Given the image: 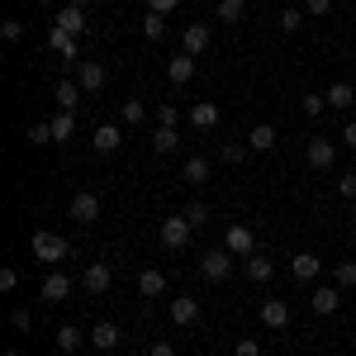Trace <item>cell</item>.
<instances>
[{
    "mask_svg": "<svg viewBox=\"0 0 356 356\" xmlns=\"http://www.w3.org/2000/svg\"><path fill=\"white\" fill-rule=\"evenodd\" d=\"M186 119H191V129H195V134H214V129L223 124V110L214 105V100H195Z\"/></svg>",
    "mask_w": 356,
    "mask_h": 356,
    "instance_id": "cell-5",
    "label": "cell"
},
{
    "mask_svg": "<svg viewBox=\"0 0 356 356\" xmlns=\"http://www.w3.org/2000/svg\"><path fill=\"white\" fill-rule=\"evenodd\" d=\"M90 347H95V352H114V347H119V328L100 318V323L90 328Z\"/></svg>",
    "mask_w": 356,
    "mask_h": 356,
    "instance_id": "cell-22",
    "label": "cell"
},
{
    "mask_svg": "<svg viewBox=\"0 0 356 356\" xmlns=\"http://www.w3.org/2000/svg\"><path fill=\"white\" fill-rule=\"evenodd\" d=\"M332 10V0H304V15H314V19H323Z\"/></svg>",
    "mask_w": 356,
    "mask_h": 356,
    "instance_id": "cell-41",
    "label": "cell"
},
{
    "mask_svg": "<svg viewBox=\"0 0 356 356\" xmlns=\"http://www.w3.org/2000/svg\"><path fill=\"white\" fill-rule=\"evenodd\" d=\"M300 110L309 114V119H318V114L328 110V100H323V95H304V100H300Z\"/></svg>",
    "mask_w": 356,
    "mask_h": 356,
    "instance_id": "cell-37",
    "label": "cell"
},
{
    "mask_svg": "<svg viewBox=\"0 0 356 356\" xmlns=\"http://www.w3.org/2000/svg\"><path fill=\"white\" fill-rule=\"evenodd\" d=\"M176 147H181V134H176V129H162V124H157V134H152V152L171 157Z\"/></svg>",
    "mask_w": 356,
    "mask_h": 356,
    "instance_id": "cell-28",
    "label": "cell"
},
{
    "mask_svg": "<svg viewBox=\"0 0 356 356\" xmlns=\"http://www.w3.org/2000/svg\"><path fill=\"white\" fill-rule=\"evenodd\" d=\"M171 323H176V328H195V323H200V300H195V295H176V300H171Z\"/></svg>",
    "mask_w": 356,
    "mask_h": 356,
    "instance_id": "cell-11",
    "label": "cell"
},
{
    "mask_svg": "<svg viewBox=\"0 0 356 356\" xmlns=\"http://www.w3.org/2000/svg\"><path fill=\"white\" fill-rule=\"evenodd\" d=\"M223 247H228L233 257H257V233H252L247 223H228V233H223Z\"/></svg>",
    "mask_w": 356,
    "mask_h": 356,
    "instance_id": "cell-7",
    "label": "cell"
},
{
    "mask_svg": "<svg viewBox=\"0 0 356 356\" xmlns=\"http://www.w3.org/2000/svg\"><path fill=\"white\" fill-rule=\"evenodd\" d=\"M105 81H110V72H105V62H76V86H81L86 95H95V90H105Z\"/></svg>",
    "mask_w": 356,
    "mask_h": 356,
    "instance_id": "cell-8",
    "label": "cell"
},
{
    "mask_svg": "<svg viewBox=\"0 0 356 356\" xmlns=\"http://www.w3.org/2000/svg\"><path fill=\"white\" fill-rule=\"evenodd\" d=\"M38 5H53V0H38Z\"/></svg>",
    "mask_w": 356,
    "mask_h": 356,
    "instance_id": "cell-51",
    "label": "cell"
},
{
    "mask_svg": "<svg viewBox=\"0 0 356 356\" xmlns=\"http://www.w3.org/2000/svg\"><path fill=\"white\" fill-rule=\"evenodd\" d=\"M247 5L243 0H219V24H243Z\"/></svg>",
    "mask_w": 356,
    "mask_h": 356,
    "instance_id": "cell-31",
    "label": "cell"
},
{
    "mask_svg": "<svg viewBox=\"0 0 356 356\" xmlns=\"http://www.w3.org/2000/svg\"><path fill=\"white\" fill-rule=\"evenodd\" d=\"M29 143H53V124H33L29 129Z\"/></svg>",
    "mask_w": 356,
    "mask_h": 356,
    "instance_id": "cell-43",
    "label": "cell"
},
{
    "mask_svg": "<svg viewBox=\"0 0 356 356\" xmlns=\"http://www.w3.org/2000/svg\"><path fill=\"white\" fill-rule=\"evenodd\" d=\"M337 285H342V290H356V261H342V266H337Z\"/></svg>",
    "mask_w": 356,
    "mask_h": 356,
    "instance_id": "cell-39",
    "label": "cell"
},
{
    "mask_svg": "<svg viewBox=\"0 0 356 356\" xmlns=\"http://www.w3.org/2000/svg\"><path fill=\"white\" fill-rule=\"evenodd\" d=\"M243 157H247V147H243V143H223V147H219V162H228V166H238Z\"/></svg>",
    "mask_w": 356,
    "mask_h": 356,
    "instance_id": "cell-34",
    "label": "cell"
},
{
    "mask_svg": "<svg viewBox=\"0 0 356 356\" xmlns=\"http://www.w3.org/2000/svg\"><path fill=\"white\" fill-rule=\"evenodd\" d=\"M233 356H261V342H257V337H243V342H238V352Z\"/></svg>",
    "mask_w": 356,
    "mask_h": 356,
    "instance_id": "cell-44",
    "label": "cell"
},
{
    "mask_svg": "<svg viewBox=\"0 0 356 356\" xmlns=\"http://www.w3.org/2000/svg\"><path fill=\"white\" fill-rule=\"evenodd\" d=\"M29 252H33V257H38L43 266H62V261L72 257V243H67L62 233H48V228H43V233H33Z\"/></svg>",
    "mask_w": 356,
    "mask_h": 356,
    "instance_id": "cell-1",
    "label": "cell"
},
{
    "mask_svg": "<svg viewBox=\"0 0 356 356\" xmlns=\"http://www.w3.org/2000/svg\"><path fill=\"white\" fill-rule=\"evenodd\" d=\"M143 119H147V105H143V100H124V105H119V124H129V129H138V124H143Z\"/></svg>",
    "mask_w": 356,
    "mask_h": 356,
    "instance_id": "cell-29",
    "label": "cell"
},
{
    "mask_svg": "<svg viewBox=\"0 0 356 356\" xmlns=\"http://www.w3.org/2000/svg\"><path fill=\"white\" fill-rule=\"evenodd\" d=\"M81 285H86V295H105V290L114 285V271L105 266V261H90L86 275H81Z\"/></svg>",
    "mask_w": 356,
    "mask_h": 356,
    "instance_id": "cell-12",
    "label": "cell"
},
{
    "mask_svg": "<svg viewBox=\"0 0 356 356\" xmlns=\"http://www.w3.org/2000/svg\"><path fill=\"white\" fill-rule=\"evenodd\" d=\"M0 38H5V43H19V38H24V19H5V24H0Z\"/></svg>",
    "mask_w": 356,
    "mask_h": 356,
    "instance_id": "cell-36",
    "label": "cell"
},
{
    "mask_svg": "<svg viewBox=\"0 0 356 356\" xmlns=\"http://www.w3.org/2000/svg\"><path fill=\"white\" fill-rule=\"evenodd\" d=\"M0 356H24V352H15V347H5V352H0Z\"/></svg>",
    "mask_w": 356,
    "mask_h": 356,
    "instance_id": "cell-49",
    "label": "cell"
},
{
    "mask_svg": "<svg viewBox=\"0 0 356 356\" xmlns=\"http://www.w3.org/2000/svg\"><path fill=\"white\" fill-rule=\"evenodd\" d=\"M228 271H233V252H228V247H209V252L200 257V275H204V280H228Z\"/></svg>",
    "mask_w": 356,
    "mask_h": 356,
    "instance_id": "cell-4",
    "label": "cell"
},
{
    "mask_svg": "<svg viewBox=\"0 0 356 356\" xmlns=\"http://www.w3.org/2000/svg\"><path fill=\"white\" fill-rule=\"evenodd\" d=\"M100 209H105V200H100L95 191H81V195H72V204H67V219H76V223H86V228H90V223L100 219Z\"/></svg>",
    "mask_w": 356,
    "mask_h": 356,
    "instance_id": "cell-3",
    "label": "cell"
},
{
    "mask_svg": "<svg viewBox=\"0 0 356 356\" xmlns=\"http://www.w3.org/2000/svg\"><path fill=\"white\" fill-rule=\"evenodd\" d=\"M53 342H57V352H67V356H72L76 347H81V342H90V332H81L76 323H62V328L53 332Z\"/></svg>",
    "mask_w": 356,
    "mask_h": 356,
    "instance_id": "cell-18",
    "label": "cell"
},
{
    "mask_svg": "<svg viewBox=\"0 0 356 356\" xmlns=\"http://www.w3.org/2000/svg\"><path fill=\"white\" fill-rule=\"evenodd\" d=\"M57 29H67L72 38H81L86 33V5L81 0H67V5H57V19H53Z\"/></svg>",
    "mask_w": 356,
    "mask_h": 356,
    "instance_id": "cell-10",
    "label": "cell"
},
{
    "mask_svg": "<svg viewBox=\"0 0 356 356\" xmlns=\"http://www.w3.org/2000/svg\"><path fill=\"white\" fill-rule=\"evenodd\" d=\"M209 171H214V166L204 162V157H186V166H181V181H186V186H204V181H209Z\"/></svg>",
    "mask_w": 356,
    "mask_h": 356,
    "instance_id": "cell-25",
    "label": "cell"
},
{
    "mask_svg": "<svg viewBox=\"0 0 356 356\" xmlns=\"http://www.w3.org/2000/svg\"><path fill=\"white\" fill-rule=\"evenodd\" d=\"M157 238H162L166 252H186V247H191V238H195V223L186 219V214H171V219H162Z\"/></svg>",
    "mask_w": 356,
    "mask_h": 356,
    "instance_id": "cell-2",
    "label": "cell"
},
{
    "mask_svg": "<svg viewBox=\"0 0 356 356\" xmlns=\"http://www.w3.org/2000/svg\"><path fill=\"white\" fill-rule=\"evenodd\" d=\"M10 323H15V328H33V314H29V309H15Z\"/></svg>",
    "mask_w": 356,
    "mask_h": 356,
    "instance_id": "cell-45",
    "label": "cell"
},
{
    "mask_svg": "<svg viewBox=\"0 0 356 356\" xmlns=\"http://www.w3.org/2000/svg\"><path fill=\"white\" fill-rule=\"evenodd\" d=\"M247 275H252L257 285H271V275H275V261H271V257H261V252H257V257H247Z\"/></svg>",
    "mask_w": 356,
    "mask_h": 356,
    "instance_id": "cell-26",
    "label": "cell"
},
{
    "mask_svg": "<svg viewBox=\"0 0 356 356\" xmlns=\"http://www.w3.org/2000/svg\"><path fill=\"white\" fill-rule=\"evenodd\" d=\"M337 195H342V200H356V171H342V176H337Z\"/></svg>",
    "mask_w": 356,
    "mask_h": 356,
    "instance_id": "cell-40",
    "label": "cell"
},
{
    "mask_svg": "<svg viewBox=\"0 0 356 356\" xmlns=\"http://www.w3.org/2000/svg\"><path fill=\"white\" fill-rule=\"evenodd\" d=\"M48 124H53V143H72V134H76V119H72V110H57Z\"/></svg>",
    "mask_w": 356,
    "mask_h": 356,
    "instance_id": "cell-27",
    "label": "cell"
},
{
    "mask_svg": "<svg viewBox=\"0 0 356 356\" xmlns=\"http://www.w3.org/2000/svg\"><path fill=\"white\" fill-rule=\"evenodd\" d=\"M309 304H314V314H323V318L337 314V309H342V285H318V290L309 295Z\"/></svg>",
    "mask_w": 356,
    "mask_h": 356,
    "instance_id": "cell-14",
    "label": "cell"
},
{
    "mask_svg": "<svg viewBox=\"0 0 356 356\" xmlns=\"http://www.w3.org/2000/svg\"><path fill=\"white\" fill-rule=\"evenodd\" d=\"M304 157H309L314 171H332V162H337V143H332V138H309Z\"/></svg>",
    "mask_w": 356,
    "mask_h": 356,
    "instance_id": "cell-9",
    "label": "cell"
},
{
    "mask_svg": "<svg viewBox=\"0 0 356 356\" xmlns=\"http://www.w3.org/2000/svg\"><path fill=\"white\" fill-rule=\"evenodd\" d=\"M181 214H186V219H191L195 228H204V223H209V204H200V200H195V204H186Z\"/></svg>",
    "mask_w": 356,
    "mask_h": 356,
    "instance_id": "cell-35",
    "label": "cell"
},
{
    "mask_svg": "<svg viewBox=\"0 0 356 356\" xmlns=\"http://www.w3.org/2000/svg\"><path fill=\"white\" fill-rule=\"evenodd\" d=\"M53 100L62 105V110H76V100H81V86H76V81H57V86H53Z\"/></svg>",
    "mask_w": 356,
    "mask_h": 356,
    "instance_id": "cell-30",
    "label": "cell"
},
{
    "mask_svg": "<svg viewBox=\"0 0 356 356\" xmlns=\"http://www.w3.org/2000/svg\"><path fill=\"white\" fill-rule=\"evenodd\" d=\"M247 147H252V152H271V147H275V124H252Z\"/></svg>",
    "mask_w": 356,
    "mask_h": 356,
    "instance_id": "cell-24",
    "label": "cell"
},
{
    "mask_svg": "<svg viewBox=\"0 0 356 356\" xmlns=\"http://www.w3.org/2000/svg\"><path fill=\"white\" fill-rule=\"evenodd\" d=\"M280 29H285V33H300V29H304V10H295V5L280 10Z\"/></svg>",
    "mask_w": 356,
    "mask_h": 356,
    "instance_id": "cell-33",
    "label": "cell"
},
{
    "mask_svg": "<svg viewBox=\"0 0 356 356\" xmlns=\"http://www.w3.org/2000/svg\"><path fill=\"white\" fill-rule=\"evenodd\" d=\"M157 124H162V129H176V124H181V110H176V105H157Z\"/></svg>",
    "mask_w": 356,
    "mask_h": 356,
    "instance_id": "cell-38",
    "label": "cell"
},
{
    "mask_svg": "<svg viewBox=\"0 0 356 356\" xmlns=\"http://www.w3.org/2000/svg\"><path fill=\"white\" fill-rule=\"evenodd\" d=\"M290 271H295V280H318V271H323V257H314V252H300V257L290 261Z\"/></svg>",
    "mask_w": 356,
    "mask_h": 356,
    "instance_id": "cell-20",
    "label": "cell"
},
{
    "mask_svg": "<svg viewBox=\"0 0 356 356\" xmlns=\"http://www.w3.org/2000/svg\"><path fill=\"white\" fill-rule=\"evenodd\" d=\"M323 100H328L332 110H352V105H356V90H352V81H332L328 90H323Z\"/></svg>",
    "mask_w": 356,
    "mask_h": 356,
    "instance_id": "cell-21",
    "label": "cell"
},
{
    "mask_svg": "<svg viewBox=\"0 0 356 356\" xmlns=\"http://www.w3.org/2000/svg\"><path fill=\"white\" fill-rule=\"evenodd\" d=\"M147 356H176V347H171V342H152V347H147Z\"/></svg>",
    "mask_w": 356,
    "mask_h": 356,
    "instance_id": "cell-48",
    "label": "cell"
},
{
    "mask_svg": "<svg viewBox=\"0 0 356 356\" xmlns=\"http://www.w3.org/2000/svg\"><path fill=\"white\" fill-rule=\"evenodd\" d=\"M261 323L275 328V332L290 328V304H285V300H266V304H261Z\"/></svg>",
    "mask_w": 356,
    "mask_h": 356,
    "instance_id": "cell-19",
    "label": "cell"
},
{
    "mask_svg": "<svg viewBox=\"0 0 356 356\" xmlns=\"http://www.w3.org/2000/svg\"><path fill=\"white\" fill-rule=\"evenodd\" d=\"M352 243H356V219H352Z\"/></svg>",
    "mask_w": 356,
    "mask_h": 356,
    "instance_id": "cell-50",
    "label": "cell"
},
{
    "mask_svg": "<svg viewBox=\"0 0 356 356\" xmlns=\"http://www.w3.org/2000/svg\"><path fill=\"white\" fill-rule=\"evenodd\" d=\"M204 48H209V29H204V24H186V29H181V53L200 57Z\"/></svg>",
    "mask_w": 356,
    "mask_h": 356,
    "instance_id": "cell-17",
    "label": "cell"
},
{
    "mask_svg": "<svg viewBox=\"0 0 356 356\" xmlns=\"http://www.w3.org/2000/svg\"><path fill=\"white\" fill-rule=\"evenodd\" d=\"M176 5H181V0H147V10H157V15H171Z\"/></svg>",
    "mask_w": 356,
    "mask_h": 356,
    "instance_id": "cell-47",
    "label": "cell"
},
{
    "mask_svg": "<svg viewBox=\"0 0 356 356\" xmlns=\"http://www.w3.org/2000/svg\"><path fill=\"white\" fill-rule=\"evenodd\" d=\"M38 295H43V304H62L67 295H72V275L67 271H48V280H43Z\"/></svg>",
    "mask_w": 356,
    "mask_h": 356,
    "instance_id": "cell-15",
    "label": "cell"
},
{
    "mask_svg": "<svg viewBox=\"0 0 356 356\" xmlns=\"http://www.w3.org/2000/svg\"><path fill=\"white\" fill-rule=\"evenodd\" d=\"M15 285H19V271H15V266H0V290H5V295H10V290H15Z\"/></svg>",
    "mask_w": 356,
    "mask_h": 356,
    "instance_id": "cell-42",
    "label": "cell"
},
{
    "mask_svg": "<svg viewBox=\"0 0 356 356\" xmlns=\"http://www.w3.org/2000/svg\"><path fill=\"white\" fill-rule=\"evenodd\" d=\"M162 33H166V15H157V10H147V15H143V38H152V43H157Z\"/></svg>",
    "mask_w": 356,
    "mask_h": 356,
    "instance_id": "cell-32",
    "label": "cell"
},
{
    "mask_svg": "<svg viewBox=\"0 0 356 356\" xmlns=\"http://www.w3.org/2000/svg\"><path fill=\"white\" fill-rule=\"evenodd\" d=\"M342 147H352V152H356V119H347V129H342Z\"/></svg>",
    "mask_w": 356,
    "mask_h": 356,
    "instance_id": "cell-46",
    "label": "cell"
},
{
    "mask_svg": "<svg viewBox=\"0 0 356 356\" xmlns=\"http://www.w3.org/2000/svg\"><path fill=\"white\" fill-rule=\"evenodd\" d=\"M48 48H53L57 57H62V62H67V67H76V62H86L81 57V43H76V38H72V33H67V29H48Z\"/></svg>",
    "mask_w": 356,
    "mask_h": 356,
    "instance_id": "cell-6",
    "label": "cell"
},
{
    "mask_svg": "<svg viewBox=\"0 0 356 356\" xmlns=\"http://www.w3.org/2000/svg\"><path fill=\"white\" fill-rule=\"evenodd\" d=\"M138 295H143V300H162L166 295V275L157 271V266H143V271H138Z\"/></svg>",
    "mask_w": 356,
    "mask_h": 356,
    "instance_id": "cell-16",
    "label": "cell"
},
{
    "mask_svg": "<svg viewBox=\"0 0 356 356\" xmlns=\"http://www.w3.org/2000/svg\"><path fill=\"white\" fill-rule=\"evenodd\" d=\"M166 76H171L176 86H186V81L195 76V57H191V53H176L171 62H166Z\"/></svg>",
    "mask_w": 356,
    "mask_h": 356,
    "instance_id": "cell-23",
    "label": "cell"
},
{
    "mask_svg": "<svg viewBox=\"0 0 356 356\" xmlns=\"http://www.w3.org/2000/svg\"><path fill=\"white\" fill-rule=\"evenodd\" d=\"M90 147H95L100 157H110V152H119V147H124V134H119V124H100V129L90 134Z\"/></svg>",
    "mask_w": 356,
    "mask_h": 356,
    "instance_id": "cell-13",
    "label": "cell"
}]
</instances>
